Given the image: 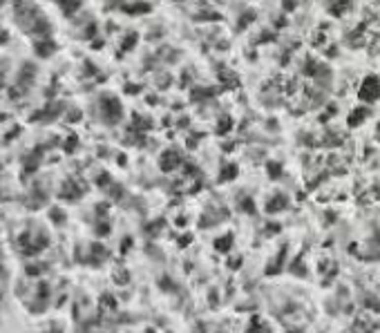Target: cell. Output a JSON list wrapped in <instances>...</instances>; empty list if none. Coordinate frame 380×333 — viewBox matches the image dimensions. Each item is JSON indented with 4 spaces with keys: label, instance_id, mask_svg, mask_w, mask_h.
<instances>
[{
    "label": "cell",
    "instance_id": "1",
    "mask_svg": "<svg viewBox=\"0 0 380 333\" xmlns=\"http://www.w3.org/2000/svg\"><path fill=\"white\" fill-rule=\"evenodd\" d=\"M101 112H103V119H105L107 123H117L123 114V107H121V103H119V99L103 97L101 99Z\"/></svg>",
    "mask_w": 380,
    "mask_h": 333
},
{
    "label": "cell",
    "instance_id": "2",
    "mask_svg": "<svg viewBox=\"0 0 380 333\" xmlns=\"http://www.w3.org/2000/svg\"><path fill=\"white\" fill-rule=\"evenodd\" d=\"M358 97L362 99L365 103H374L380 99V78L376 76H369L362 81L360 90H358Z\"/></svg>",
    "mask_w": 380,
    "mask_h": 333
},
{
    "label": "cell",
    "instance_id": "3",
    "mask_svg": "<svg viewBox=\"0 0 380 333\" xmlns=\"http://www.w3.org/2000/svg\"><path fill=\"white\" fill-rule=\"evenodd\" d=\"M83 186L76 184V181H65L63 184V190H61V197L63 199H78L83 195Z\"/></svg>",
    "mask_w": 380,
    "mask_h": 333
},
{
    "label": "cell",
    "instance_id": "4",
    "mask_svg": "<svg viewBox=\"0 0 380 333\" xmlns=\"http://www.w3.org/2000/svg\"><path fill=\"white\" fill-rule=\"evenodd\" d=\"M179 155H177L175 150H168V152H163V157H161V168L166 170V172H170V170H175L177 166H179Z\"/></svg>",
    "mask_w": 380,
    "mask_h": 333
},
{
    "label": "cell",
    "instance_id": "5",
    "mask_svg": "<svg viewBox=\"0 0 380 333\" xmlns=\"http://www.w3.org/2000/svg\"><path fill=\"white\" fill-rule=\"evenodd\" d=\"M34 49H36V54H38L40 58H47V56H52V54L56 52V43H54V40H40V43L34 45Z\"/></svg>",
    "mask_w": 380,
    "mask_h": 333
},
{
    "label": "cell",
    "instance_id": "6",
    "mask_svg": "<svg viewBox=\"0 0 380 333\" xmlns=\"http://www.w3.org/2000/svg\"><path fill=\"white\" fill-rule=\"evenodd\" d=\"M47 244H49V239H47L45 235H40L38 239H36V244H30V246L25 248L23 253H25V255H36V253H38V251H43V248L47 246Z\"/></svg>",
    "mask_w": 380,
    "mask_h": 333
},
{
    "label": "cell",
    "instance_id": "7",
    "mask_svg": "<svg viewBox=\"0 0 380 333\" xmlns=\"http://www.w3.org/2000/svg\"><path fill=\"white\" fill-rule=\"evenodd\" d=\"M38 161H40V148L34 150V155H32V159H27V164H25V172H36V168H38Z\"/></svg>",
    "mask_w": 380,
    "mask_h": 333
},
{
    "label": "cell",
    "instance_id": "8",
    "mask_svg": "<svg viewBox=\"0 0 380 333\" xmlns=\"http://www.w3.org/2000/svg\"><path fill=\"white\" fill-rule=\"evenodd\" d=\"M286 206V199L284 197H275L273 201H268V213H275V210H282Z\"/></svg>",
    "mask_w": 380,
    "mask_h": 333
},
{
    "label": "cell",
    "instance_id": "9",
    "mask_svg": "<svg viewBox=\"0 0 380 333\" xmlns=\"http://www.w3.org/2000/svg\"><path fill=\"white\" fill-rule=\"evenodd\" d=\"M81 2H61V9H63V14H67V16H72L76 9H81Z\"/></svg>",
    "mask_w": 380,
    "mask_h": 333
},
{
    "label": "cell",
    "instance_id": "10",
    "mask_svg": "<svg viewBox=\"0 0 380 333\" xmlns=\"http://www.w3.org/2000/svg\"><path fill=\"white\" fill-rule=\"evenodd\" d=\"M49 217H52L56 224H65V213L61 208H52V210H49Z\"/></svg>",
    "mask_w": 380,
    "mask_h": 333
},
{
    "label": "cell",
    "instance_id": "11",
    "mask_svg": "<svg viewBox=\"0 0 380 333\" xmlns=\"http://www.w3.org/2000/svg\"><path fill=\"white\" fill-rule=\"evenodd\" d=\"M365 114H367V110H356L353 114H351L353 119H349V126H351V128H356L358 123H360V121L365 119Z\"/></svg>",
    "mask_w": 380,
    "mask_h": 333
},
{
    "label": "cell",
    "instance_id": "12",
    "mask_svg": "<svg viewBox=\"0 0 380 333\" xmlns=\"http://www.w3.org/2000/svg\"><path fill=\"white\" fill-rule=\"evenodd\" d=\"M134 43H137V34H130L126 40H123V49H132Z\"/></svg>",
    "mask_w": 380,
    "mask_h": 333
},
{
    "label": "cell",
    "instance_id": "13",
    "mask_svg": "<svg viewBox=\"0 0 380 333\" xmlns=\"http://www.w3.org/2000/svg\"><path fill=\"white\" fill-rule=\"evenodd\" d=\"M215 246L220 248V251H228V248H230V235L228 237H222L220 244H215Z\"/></svg>",
    "mask_w": 380,
    "mask_h": 333
},
{
    "label": "cell",
    "instance_id": "14",
    "mask_svg": "<svg viewBox=\"0 0 380 333\" xmlns=\"http://www.w3.org/2000/svg\"><path fill=\"white\" fill-rule=\"evenodd\" d=\"M74 145H76V136H69V139H67V143H65V152H72V150H74Z\"/></svg>",
    "mask_w": 380,
    "mask_h": 333
},
{
    "label": "cell",
    "instance_id": "15",
    "mask_svg": "<svg viewBox=\"0 0 380 333\" xmlns=\"http://www.w3.org/2000/svg\"><path fill=\"white\" fill-rule=\"evenodd\" d=\"M40 266H27V275H38Z\"/></svg>",
    "mask_w": 380,
    "mask_h": 333
},
{
    "label": "cell",
    "instance_id": "16",
    "mask_svg": "<svg viewBox=\"0 0 380 333\" xmlns=\"http://www.w3.org/2000/svg\"><path fill=\"white\" fill-rule=\"evenodd\" d=\"M52 333H61V331H52Z\"/></svg>",
    "mask_w": 380,
    "mask_h": 333
},
{
    "label": "cell",
    "instance_id": "17",
    "mask_svg": "<svg viewBox=\"0 0 380 333\" xmlns=\"http://www.w3.org/2000/svg\"><path fill=\"white\" fill-rule=\"evenodd\" d=\"M0 7H2V2H0Z\"/></svg>",
    "mask_w": 380,
    "mask_h": 333
},
{
    "label": "cell",
    "instance_id": "18",
    "mask_svg": "<svg viewBox=\"0 0 380 333\" xmlns=\"http://www.w3.org/2000/svg\"><path fill=\"white\" fill-rule=\"evenodd\" d=\"M0 168H2V166H0Z\"/></svg>",
    "mask_w": 380,
    "mask_h": 333
}]
</instances>
